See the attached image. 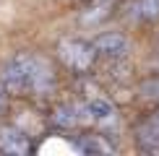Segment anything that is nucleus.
Wrapping results in <instances>:
<instances>
[{"label": "nucleus", "mask_w": 159, "mask_h": 156, "mask_svg": "<svg viewBox=\"0 0 159 156\" xmlns=\"http://www.w3.org/2000/svg\"><path fill=\"white\" fill-rule=\"evenodd\" d=\"M39 65H42V57L29 55V52H18L5 63L0 83L5 86V91L11 96H29V94H34Z\"/></svg>", "instance_id": "f257e3e1"}, {"label": "nucleus", "mask_w": 159, "mask_h": 156, "mask_svg": "<svg viewBox=\"0 0 159 156\" xmlns=\"http://www.w3.org/2000/svg\"><path fill=\"white\" fill-rule=\"evenodd\" d=\"M57 57L65 68H70L73 73H89L91 68L97 65V50L91 42L86 39H76V37H68V39H60L57 44Z\"/></svg>", "instance_id": "f03ea898"}, {"label": "nucleus", "mask_w": 159, "mask_h": 156, "mask_svg": "<svg viewBox=\"0 0 159 156\" xmlns=\"http://www.w3.org/2000/svg\"><path fill=\"white\" fill-rule=\"evenodd\" d=\"M94 50L99 57H110V60H120L128 52V37L120 31H104V34L94 37Z\"/></svg>", "instance_id": "7ed1b4c3"}, {"label": "nucleus", "mask_w": 159, "mask_h": 156, "mask_svg": "<svg viewBox=\"0 0 159 156\" xmlns=\"http://www.w3.org/2000/svg\"><path fill=\"white\" fill-rule=\"evenodd\" d=\"M0 151L11 156H26L31 154V141L16 125H0Z\"/></svg>", "instance_id": "20e7f679"}, {"label": "nucleus", "mask_w": 159, "mask_h": 156, "mask_svg": "<svg viewBox=\"0 0 159 156\" xmlns=\"http://www.w3.org/2000/svg\"><path fill=\"white\" fill-rule=\"evenodd\" d=\"M81 120H89V115H86V104H84V107H78V104H60V107L55 109V115H52V122H55L57 128H63V130L78 128Z\"/></svg>", "instance_id": "39448f33"}, {"label": "nucleus", "mask_w": 159, "mask_h": 156, "mask_svg": "<svg viewBox=\"0 0 159 156\" xmlns=\"http://www.w3.org/2000/svg\"><path fill=\"white\" fill-rule=\"evenodd\" d=\"M136 135L143 151H159V107L143 120V125L138 128Z\"/></svg>", "instance_id": "423d86ee"}, {"label": "nucleus", "mask_w": 159, "mask_h": 156, "mask_svg": "<svg viewBox=\"0 0 159 156\" xmlns=\"http://www.w3.org/2000/svg\"><path fill=\"white\" fill-rule=\"evenodd\" d=\"M86 115H89L91 122H102V125H107V122L115 120L117 107L112 104V99H107V96H94V99L86 102Z\"/></svg>", "instance_id": "0eeeda50"}, {"label": "nucleus", "mask_w": 159, "mask_h": 156, "mask_svg": "<svg viewBox=\"0 0 159 156\" xmlns=\"http://www.w3.org/2000/svg\"><path fill=\"white\" fill-rule=\"evenodd\" d=\"M117 0H89L86 11H81V21L84 24H99L102 18H110L115 11Z\"/></svg>", "instance_id": "6e6552de"}, {"label": "nucleus", "mask_w": 159, "mask_h": 156, "mask_svg": "<svg viewBox=\"0 0 159 156\" xmlns=\"http://www.w3.org/2000/svg\"><path fill=\"white\" fill-rule=\"evenodd\" d=\"M73 148L84 154H115V146L104 135H86L81 141H73Z\"/></svg>", "instance_id": "1a4fd4ad"}, {"label": "nucleus", "mask_w": 159, "mask_h": 156, "mask_svg": "<svg viewBox=\"0 0 159 156\" xmlns=\"http://www.w3.org/2000/svg\"><path fill=\"white\" fill-rule=\"evenodd\" d=\"M136 11H138V16L146 18V21H157L159 18V0H138Z\"/></svg>", "instance_id": "9d476101"}, {"label": "nucleus", "mask_w": 159, "mask_h": 156, "mask_svg": "<svg viewBox=\"0 0 159 156\" xmlns=\"http://www.w3.org/2000/svg\"><path fill=\"white\" fill-rule=\"evenodd\" d=\"M143 99H151V102H159V76L154 78H146V81H141V86H138Z\"/></svg>", "instance_id": "9b49d317"}, {"label": "nucleus", "mask_w": 159, "mask_h": 156, "mask_svg": "<svg viewBox=\"0 0 159 156\" xmlns=\"http://www.w3.org/2000/svg\"><path fill=\"white\" fill-rule=\"evenodd\" d=\"M5 96H8V91H5V86L0 83V112H3V107H5Z\"/></svg>", "instance_id": "f8f14e48"}, {"label": "nucleus", "mask_w": 159, "mask_h": 156, "mask_svg": "<svg viewBox=\"0 0 159 156\" xmlns=\"http://www.w3.org/2000/svg\"><path fill=\"white\" fill-rule=\"evenodd\" d=\"M157 68H159V57H157Z\"/></svg>", "instance_id": "ddd939ff"}]
</instances>
